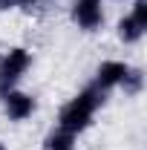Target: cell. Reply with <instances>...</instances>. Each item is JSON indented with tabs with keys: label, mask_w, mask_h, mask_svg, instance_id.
Returning <instances> with one entry per match:
<instances>
[{
	"label": "cell",
	"mask_w": 147,
	"mask_h": 150,
	"mask_svg": "<svg viewBox=\"0 0 147 150\" xmlns=\"http://www.w3.org/2000/svg\"><path fill=\"white\" fill-rule=\"evenodd\" d=\"M69 18L81 32H98L104 23V0H75Z\"/></svg>",
	"instance_id": "3957f363"
},
{
	"label": "cell",
	"mask_w": 147,
	"mask_h": 150,
	"mask_svg": "<svg viewBox=\"0 0 147 150\" xmlns=\"http://www.w3.org/2000/svg\"><path fill=\"white\" fill-rule=\"evenodd\" d=\"M130 64L127 61H115V58H110V61H101L98 64V69H95V87L101 90V93H110V90H118L121 87V81H124V75H127Z\"/></svg>",
	"instance_id": "5b68a950"
},
{
	"label": "cell",
	"mask_w": 147,
	"mask_h": 150,
	"mask_svg": "<svg viewBox=\"0 0 147 150\" xmlns=\"http://www.w3.org/2000/svg\"><path fill=\"white\" fill-rule=\"evenodd\" d=\"M115 35H118V40L124 46H133V43H139L144 38V29H139V23L130 18V15H124V18H118V23H115Z\"/></svg>",
	"instance_id": "52a82bcc"
},
{
	"label": "cell",
	"mask_w": 147,
	"mask_h": 150,
	"mask_svg": "<svg viewBox=\"0 0 147 150\" xmlns=\"http://www.w3.org/2000/svg\"><path fill=\"white\" fill-rule=\"evenodd\" d=\"M29 67H32V52L26 46H9L0 55V98L18 87L20 78L29 72Z\"/></svg>",
	"instance_id": "7a4b0ae2"
},
{
	"label": "cell",
	"mask_w": 147,
	"mask_h": 150,
	"mask_svg": "<svg viewBox=\"0 0 147 150\" xmlns=\"http://www.w3.org/2000/svg\"><path fill=\"white\" fill-rule=\"evenodd\" d=\"M104 101H107V93H101L95 84L84 87L78 95H72V98L61 107L55 127L72 133V136H81L84 130H90V127H92V118H95L98 107H104Z\"/></svg>",
	"instance_id": "6da1fadb"
},
{
	"label": "cell",
	"mask_w": 147,
	"mask_h": 150,
	"mask_svg": "<svg viewBox=\"0 0 147 150\" xmlns=\"http://www.w3.org/2000/svg\"><path fill=\"white\" fill-rule=\"evenodd\" d=\"M9 9H15V0H0V12H9Z\"/></svg>",
	"instance_id": "8fae6325"
},
{
	"label": "cell",
	"mask_w": 147,
	"mask_h": 150,
	"mask_svg": "<svg viewBox=\"0 0 147 150\" xmlns=\"http://www.w3.org/2000/svg\"><path fill=\"white\" fill-rule=\"evenodd\" d=\"M43 150H78V136H72V133L55 127V130L46 133V139H43Z\"/></svg>",
	"instance_id": "8992f818"
},
{
	"label": "cell",
	"mask_w": 147,
	"mask_h": 150,
	"mask_svg": "<svg viewBox=\"0 0 147 150\" xmlns=\"http://www.w3.org/2000/svg\"><path fill=\"white\" fill-rule=\"evenodd\" d=\"M3 101V112H6V118L9 121H26V118H32L37 110V101H35V95H29V93H23V90H9V93L0 98Z\"/></svg>",
	"instance_id": "277c9868"
},
{
	"label": "cell",
	"mask_w": 147,
	"mask_h": 150,
	"mask_svg": "<svg viewBox=\"0 0 147 150\" xmlns=\"http://www.w3.org/2000/svg\"><path fill=\"white\" fill-rule=\"evenodd\" d=\"M49 0H15V9H26V12H32V9H40V6H46Z\"/></svg>",
	"instance_id": "30bf717a"
},
{
	"label": "cell",
	"mask_w": 147,
	"mask_h": 150,
	"mask_svg": "<svg viewBox=\"0 0 147 150\" xmlns=\"http://www.w3.org/2000/svg\"><path fill=\"white\" fill-rule=\"evenodd\" d=\"M130 18L139 23V29H144V32H147V0H133Z\"/></svg>",
	"instance_id": "9c48e42d"
},
{
	"label": "cell",
	"mask_w": 147,
	"mask_h": 150,
	"mask_svg": "<svg viewBox=\"0 0 147 150\" xmlns=\"http://www.w3.org/2000/svg\"><path fill=\"white\" fill-rule=\"evenodd\" d=\"M118 90H124V95H130V98L141 95V90H144V69H139V67H130Z\"/></svg>",
	"instance_id": "ba28073f"
},
{
	"label": "cell",
	"mask_w": 147,
	"mask_h": 150,
	"mask_svg": "<svg viewBox=\"0 0 147 150\" xmlns=\"http://www.w3.org/2000/svg\"><path fill=\"white\" fill-rule=\"evenodd\" d=\"M0 150H9V147H6V144H3V142H0Z\"/></svg>",
	"instance_id": "7c38bea8"
}]
</instances>
